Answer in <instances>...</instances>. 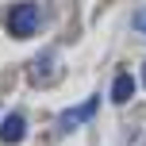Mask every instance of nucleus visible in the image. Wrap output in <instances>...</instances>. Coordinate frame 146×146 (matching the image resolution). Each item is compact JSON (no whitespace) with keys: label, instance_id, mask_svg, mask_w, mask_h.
<instances>
[{"label":"nucleus","instance_id":"4","mask_svg":"<svg viewBox=\"0 0 146 146\" xmlns=\"http://www.w3.org/2000/svg\"><path fill=\"white\" fill-rule=\"evenodd\" d=\"M131 96H135V77H131V73H119V77L111 81V100H115V104H127Z\"/></svg>","mask_w":146,"mask_h":146},{"label":"nucleus","instance_id":"2","mask_svg":"<svg viewBox=\"0 0 146 146\" xmlns=\"http://www.w3.org/2000/svg\"><path fill=\"white\" fill-rule=\"evenodd\" d=\"M92 115H96V96H88L85 104H77V108H69V111H62V115H58V131L66 135V131L81 127L85 119H92Z\"/></svg>","mask_w":146,"mask_h":146},{"label":"nucleus","instance_id":"1","mask_svg":"<svg viewBox=\"0 0 146 146\" xmlns=\"http://www.w3.org/2000/svg\"><path fill=\"white\" fill-rule=\"evenodd\" d=\"M38 19H42V12H38V4H31V0H23V4H15L12 12H8V31H12L15 38H31L38 31Z\"/></svg>","mask_w":146,"mask_h":146},{"label":"nucleus","instance_id":"3","mask_svg":"<svg viewBox=\"0 0 146 146\" xmlns=\"http://www.w3.org/2000/svg\"><path fill=\"white\" fill-rule=\"evenodd\" d=\"M23 135H27V119H23L19 111L4 115V123H0V142H4V146H15V142H23Z\"/></svg>","mask_w":146,"mask_h":146},{"label":"nucleus","instance_id":"6","mask_svg":"<svg viewBox=\"0 0 146 146\" xmlns=\"http://www.w3.org/2000/svg\"><path fill=\"white\" fill-rule=\"evenodd\" d=\"M142 81H146V66H142Z\"/></svg>","mask_w":146,"mask_h":146},{"label":"nucleus","instance_id":"5","mask_svg":"<svg viewBox=\"0 0 146 146\" xmlns=\"http://www.w3.org/2000/svg\"><path fill=\"white\" fill-rule=\"evenodd\" d=\"M135 31H142V35H146V8L135 12Z\"/></svg>","mask_w":146,"mask_h":146}]
</instances>
